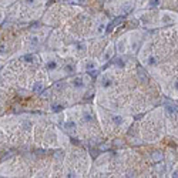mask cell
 <instances>
[{
	"instance_id": "cell-8",
	"label": "cell",
	"mask_w": 178,
	"mask_h": 178,
	"mask_svg": "<svg viewBox=\"0 0 178 178\" xmlns=\"http://www.w3.org/2000/svg\"><path fill=\"white\" fill-rule=\"evenodd\" d=\"M106 26H107V22H106V20L103 19L100 23H98V24H97L96 33H97V34H103L104 31H106Z\"/></svg>"
},
{
	"instance_id": "cell-3",
	"label": "cell",
	"mask_w": 178,
	"mask_h": 178,
	"mask_svg": "<svg viewBox=\"0 0 178 178\" xmlns=\"http://www.w3.org/2000/svg\"><path fill=\"white\" fill-rule=\"evenodd\" d=\"M63 130L67 131V133L70 134H76V130H77V124H76V121H73V120H66V121H63Z\"/></svg>"
},
{
	"instance_id": "cell-2",
	"label": "cell",
	"mask_w": 178,
	"mask_h": 178,
	"mask_svg": "<svg viewBox=\"0 0 178 178\" xmlns=\"http://www.w3.org/2000/svg\"><path fill=\"white\" fill-rule=\"evenodd\" d=\"M46 67H47L48 73H54V71L59 70V66H60V61L56 59V57H46Z\"/></svg>"
},
{
	"instance_id": "cell-1",
	"label": "cell",
	"mask_w": 178,
	"mask_h": 178,
	"mask_svg": "<svg viewBox=\"0 0 178 178\" xmlns=\"http://www.w3.org/2000/svg\"><path fill=\"white\" fill-rule=\"evenodd\" d=\"M89 83H90V77H87V76H77V77H74L71 80L70 84L76 90H84L89 85Z\"/></svg>"
},
{
	"instance_id": "cell-6",
	"label": "cell",
	"mask_w": 178,
	"mask_h": 178,
	"mask_svg": "<svg viewBox=\"0 0 178 178\" xmlns=\"http://www.w3.org/2000/svg\"><path fill=\"white\" fill-rule=\"evenodd\" d=\"M97 67H98V63L96 60H85V61H83V70L91 71V70H96Z\"/></svg>"
},
{
	"instance_id": "cell-12",
	"label": "cell",
	"mask_w": 178,
	"mask_h": 178,
	"mask_svg": "<svg viewBox=\"0 0 178 178\" xmlns=\"http://www.w3.org/2000/svg\"><path fill=\"white\" fill-rule=\"evenodd\" d=\"M163 158V154L159 151H157V152H152V159H155V161H159V159Z\"/></svg>"
},
{
	"instance_id": "cell-7",
	"label": "cell",
	"mask_w": 178,
	"mask_h": 178,
	"mask_svg": "<svg viewBox=\"0 0 178 178\" xmlns=\"http://www.w3.org/2000/svg\"><path fill=\"white\" fill-rule=\"evenodd\" d=\"M40 37H37V36H31V37H29V47L30 48H37L39 46H40Z\"/></svg>"
},
{
	"instance_id": "cell-5",
	"label": "cell",
	"mask_w": 178,
	"mask_h": 178,
	"mask_svg": "<svg viewBox=\"0 0 178 178\" xmlns=\"http://www.w3.org/2000/svg\"><path fill=\"white\" fill-rule=\"evenodd\" d=\"M113 56H114V46H113V43H110V44L107 46V48H106L104 54H103V63L108 61Z\"/></svg>"
},
{
	"instance_id": "cell-13",
	"label": "cell",
	"mask_w": 178,
	"mask_h": 178,
	"mask_svg": "<svg viewBox=\"0 0 178 178\" xmlns=\"http://www.w3.org/2000/svg\"><path fill=\"white\" fill-rule=\"evenodd\" d=\"M6 52V44H0V54Z\"/></svg>"
},
{
	"instance_id": "cell-10",
	"label": "cell",
	"mask_w": 178,
	"mask_h": 178,
	"mask_svg": "<svg viewBox=\"0 0 178 178\" xmlns=\"http://www.w3.org/2000/svg\"><path fill=\"white\" fill-rule=\"evenodd\" d=\"M148 7L150 9H154V7H158L159 4H161V0H148Z\"/></svg>"
},
{
	"instance_id": "cell-11",
	"label": "cell",
	"mask_w": 178,
	"mask_h": 178,
	"mask_svg": "<svg viewBox=\"0 0 178 178\" xmlns=\"http://www.w3.org/2000/svg\"><path fill=\"white\" fill-rule=\"evenodd\" d=\"M85 0H67L66 4H84Z\"/></svg>"
},
{
	"instance_id": "cell-4",
	"label": "cell",
	"mask_w": 178,
	"mask_h": 178,
	"mask_svg": "<svg viewBox=\"0 0 178 178\" xmlns=\"http://www.w3.org/2000/svg\"><path fill=\"white\" fill-rule=\"evenodd\" d=\"M63 74L64 76H71V74H74L76 73V64L74 63H64V66H63Z\"/></svg>"
},
{
	"instance_id": "cell-9",
	"label": "cell",
	"mask_w": 178,
	"mask_h": 178,
	"mask_svg": "<svg viewBox=\"0 0 178 178\" xmlns=\"http://www.w3.org/2000/svg\"><path fill=\"white\" fill-rule=\"evenodd\" d=\"M43 89H44V83H43V81L34 83V85H33V91H36V93H41V91H43Z\"/></svg>"
}]
</instances>
